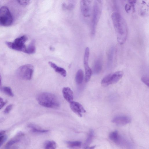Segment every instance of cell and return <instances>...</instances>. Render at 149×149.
I'll list each match as a JSON object with an SVG mask.
<instances>
[{"instance_id":"6da1fadb","label":"cell","mask_w":149,"mask_h":149,"mask_svg":"<svg viewBox=\"0 0 149 149\" xmlns=\"http://www.w3.org/2000/svg\"><path fill=\"white\" fill-rule=\"evenodd\" d=\"M111 18L116 35L117 40L120 44H123L127 38L128 30L126 22L121 15L117 12L113 13Z\"/></svg>"},{"instance_id":"7a4b0ae2","label":"cell","mask_w":149,"mask_h":149,"mask_svg":"<svg viewBox=\"0 0 149 149\" xmlns=\"http://www.w3.org/2000/svg\"><path fill=\"white\" fill-rule=\"evenodd\" d=\"M36 100L40 105L45 107L56 109L60 106L59 101L56 96L51 93H41L37 96Z\"/></svg>"},{"instance_id":"3957f363","label":"cell","mask_w":149,"mask_h":149,"mask_svg":"<svg viewBox=\"0 0 149 149\" xmlns=\"http://www.w3.org/2000/svg\"><path fill=\"white\" fill-rule=\"evenodd\" d=\"M102 7L101 1L97 0L94 1L91 23V34L92 36L95 35L97 25L101 15Z\"/></svg>"},{"instance_id":"277c9868","label":"cell","mask_w":149,"mask_h":149,"mask_svg":"<svg viewBox=\"0 0 149 149\" xmlns=\"http://www.w3.org/2000/svg\"><path fill=\"white\" fill-rule=\"evenodd\" d=\"M27 40V37L24 35L16 38L13 42H6V43L12 49L26 53V47L24 44Z\"/></svg>"},{"instance_id":"5b68a950","label":"cell","mask_w":149,"mask_h":149,"mask_svg":"<svg viewBox=\"0 0 149 149\" xmlns=\"http://www.w3.org/2000/svg\"><path fill=\"white\" fill-rule=\"evenodd\" d=\"M34 70L33 65L27 64L20 66L17 70V74L19 78L26 80H30L32 76Z\"/></svg>"},{"instance_id":"8992f818","label":"cell","mask_w":149,"mask_h":149,"mask_svg":"<svg viewBox=\"0 0 149 149\" xmlns=\"http://www.w3.org/2000/svg\"><path fill=\"white\" fill-rule=\"evenodd\" d=\"M123 75V72L120 71L109 74L102 79L101 81V85L104 87H106L116 84L121 79Z\"/></svg>"},{"instance_id":"52a82bcc","label":"cell","mask_w":149,"mask_h":149,"mask_svg":"<svg viewBox=\"0 0 149 149\" xmlns=\"http://www.w3.org/2000/svg\"><path fill=\"white\" fill-rule=\"evenodd\" d=\"M13 21L12 15L8 8L3 6L0 8V25L8 26L10 25Z\"/></svg>"},{"instance_id":"ba28073f","label":"cell","mask_w":149,"mask_h":149,"mask_svg":"<svg viewBox=\"0 0 149 149\" xmlns=\"http://www.w3.org/2000/svg\"><path fill=\"white\" fill-rule=\"evenodd\" d=\"M89 55V48L87 47L85 50L84 58V63L85 72V80L86 82H88L90 80L92 72L88 65Z\"/></svg>"},{"instance_id":"9c48e42d","label":"cell","mask_w":149,"mask_h":149,"mask_svg":"<svg viewBox=\"0 0 149 149\" xmlns=\"http://www.w3.org/2000/svg\"><path fill=\"white\" fill-rule=\"evenodd\" d=\"M80 9L81 13L84 17H89L91 11V1L81 0L80 2Z\"/></svg>"},{"instance_id":"30bf717a","label":"cell","mask_w":149,"mask_h":149,"mask_svg":"<svg viewBox=\"0 0 149 149\" xmlns=\"http://www.w3.org/2000/svg\"><path fill=\"white\" fill-rule=\"evenodd\" d=\"M70 107L71 110L79 117H81L82 113L86 112L82 106L77 102L73 101L71 102Z\"/></svg>"},{"instance_id":"8fae6325","label":"cell","mask_w":149,"mask_h":149,"mask_svg":"<svg viewBox=\"0 0 149 149\" xmlns=\"http://www.w3.org/2000/svg\"><path fill=\"white\" fill-rule=\"evenodd\" d=\"M24 136V134L21 132L17 134L7 143L5 146V149H10L14 145L19 142Z\"/></svg>"},{"instance_id":"7c38bea8","label":"cell","mask_w":149,"mask_h":149,"mask_svg":"<svg viewBox=\"0 0 149 149\" xmlns=\"http://www.w3.org/2000/svg\"><path fill=\"white\" fill-rule=\"evenodd\" d=\"M131 119L125 116H120L115 117L112 120L113 123L119 125H125L131 122Z\"/></svg>"},{"instance_id":"4fadbf2b","label":"cell","mask_w":149,"mask_h":149,"mask_svg":"<svg viewBox=\"0 0 149 149\" xmlns=\"http://www.w3.org/2000/svg\"><path fill=\"white\" fill-rule=\"evenodd\" d=\"M62 93L63 97L66 101L70 103L73 101V93L70 88L64 87L62 89Z\"/></svg>"},{"instance_id":"5bb4252c","label":"cell","mask_w":149,"mask_h":149,"mask_svg":"<svg viewBox=\"0 0 149 149\" xmlns=\"http://www.w3.org/2000/svg\"><path fill=\"white\" fill-rule=\"evenodd\" d=\"M102 58L100 57L97 58L94 61L93 71L94 74H99L102 69Z\"/></svg>"},{"instance_id":"9a60e30c","label":"cell","mask_w":149,"mask_h":149,"mask_svg":"<svg viewBox=\"0 0 149 149\" xmlns=\"http://www.w3.org/2000/svg\"><path fill=\"white\" fill-rule=\"evenodd\" d=\"M48 64L56 72L59 74L64 77L66 76V72L63 68L58 66L55 63L51 61H49Z\"/></svg>"},{"instance_id":"2e32d148","label":"cell","mask_w":149,"mask_h":149,"mask_svg":"<svg viewBox=\"0 0 149 149\" xmlns=\"http://www.w3.org/2000/svg\"><path fill=\"white\" fill-rule=\"evenodd\" d=\"M115 48L112 46L109 49L107 53V65L108 67H110L113 63L114 54Z\"/></svg>"},{"instance_id":"e0dca14e","label":"cell","mask_w":149,"mask_h":149,"mask_svg":"<svg viewBox=\"0 0 149 149\" xmlns=\"http://www.w3.org/2000/svg\"><path fill=\"white\" fill-rule=\"evenodd\" d=\"M66 143L68 147L70 149H79L81 145V142L78 141H68Z\"/></svg>"},{"instance_id":"ac0fdd59","label":"cell","mask_w":149,"mask_h":149,"mask_svg":"<svg viewBox=\"0 0 149 149\" xmlns=\"http://www.w3.org/2000/svg\"><path fill=\"white\" fill-rule=\"evenodd\" d=\"M109 139L114 143L119 144L120 143V139L118 132L115 131L111 132L109 134Z\"/></svg>"},{"instance_id":"d6986e66","label":"cell","mask_w":149,"mask_h":149,"mask_svg":"<svg viewBox=\"0 0 149 149\" xmlns=\"http://www.w3.org/2000/svg\"><path fill=\"white\" fill-rule=\"evenodd\" d=\"M76 3V1L74 0L68 1L67 3H63L62 5L63 9L64 10L72 9L75 6Z\"/></svg>"},{"instance_id":"ffe728a7","label":"cell","mask_w":149,"mask_h":149,"mask_svg":"<svg viewBox=\"0 0 149 149\" xmlns=\"http://www.w3.org/2000/svg\"><path fill=\"white\" fill-rule=\"evenodd\" d=\"M28 127L31 129V131L33 132L43 133L49 131L48 130L42 129L32 124L29 125Z\"/></svg>"},{"instance_id":"44dd1931","label":"cell","mask_w":149,"mask_h":149,"mask_svg":"<svg viewBox=\"0 0 149 149\" xmlns=\"http://www.w3.org/2000/svg\"><path fill=\"white\" fill-rule=\"evenodd\" d=\"M84 77V72L81 69H79L77 72L75 80L78 84H80L82 83Z\"/></svg>"},{"instance_id":"7402d4cb","label":"cell","mask_w":149,"mask_h":149,"mask_svg":"<svg viewBox=\"0 0 149 149\" xmlns=\"http://www.w3.org/2000/svg\"><path fill=\"white\" fill-rule=\"evenodd\" d=\"M35 41L33 40L26 47V53L28 54H32L34 53L36 51L35 46Z\"/></svg>"},{"instance_id":"603a6c76","label":"cell","mask_w":149,"mask_h":149,"mask_svg":"<svg viewBox=\"0 0 149 149\" xmlns=\"http://www.w3.org/2000/svg\"><path fill=\"white\" fill-rule=\"evenodd\" d=\"M56 143L53 141H47L45 144V149H56Z\"/></svg>"},{"instance_id":"cb8c5ba5","label":"cell","mask_w":149,"mask_h":149,"mask_svg":"<svg viewBox=\"0 0 149 149\" xmlns=\"http://www.w3.org/2000/svg\"><path fill=\"white\" fill-rule=\"evenodd\" d=\"M1 92L4 93L9 96L13 97L14 96L11 88L8 86L2 87Z\"/></svg>"},{"instance_id":"d4e9b609","label":"cell","mask_w":149,"mask_h":149,"mask_svg":"<svg viewBox=\"0 0 149 149\" xmlns=\"http://www.w3.org/2000/svg\"><path fill=\"white\" fill-rule=\"evenodd\" d=\"M93 131L92 130H91L89 133L88 138L85 142V145H86V146H88V145H89L91 142L93 137Z\"/></svg>"},{"instance_id":"484cf974","label":"cell","mask_w":149,"mask_h":149,"mask_svg":"<svg viewBox=\"0 0 149 149\" xmlns=\"http://www.w3.org/2000/svg\"><path fill=\"white\" fill-rule=\"evenodd\" d=\"M141 81L148 87L149 86V79L148 78L146 77L143 76L141 78Z\"/></svg>"},{"instance_id":"4316f807","label":"cell","mask_w":149,"mask_h":149,"mask_svg":"<svg viewBox=\"0 0 149 149\" xmlns=\"http://www.w3.org/2000/svg\"><path fill=\"white\" fill-rule=\"evenodd\" d=\"M13 105L10 104L8 105L4 111V113L5 114H7L9 113L13 108Z\"/></svg>"},{"instance_id":"83f0119b","label":"cell","mask_w":149,"mask_h":149,"mask_svg":"<svg viewBox=\"0 0 149 149\" xmlns=\"http://www.w3.org/2000/svg\"><path fill=\"white\" fill-rule=\"evenodd\" d=\"M17 1L21 5L23 6H27L30 3L29 0H18Z\"/></svg>"},{"instance_id":"f1b7e54d","label":"cell","mask_w":149,"mask_h":149,"mask_svg":"<svg viewBox=\"0 0 149 149\" xmlns=\"http://www.w3.org/2000/svg\"><path fill=\"white\" fill-rule=\"evenodd\" d=\"M7 138L6 136L4 134L0 136V147L6 141Z\"/></svg>"},{"instance_id":"f546056e","label":"cell","mask_w":149,"mask_h":149,"mask_svg":"<svg viewBox=\"0 0 149 149\" xmlns=\"http://www.w3.org/2000/svg\"><path fill=\"white\" fill-rule=\"evenodd\" d=\"M6 101H4L3 99L0 97V110L6 104Z\"/></svg>"},{"instance_id":"4dcf8cb0","label":"cell","mask_w":149,"mask_h":149,"mask_svg":"<svg viewBox=\"0 0 149 149\" xmlns=\"http://www.w3.org/2000/svg\"><path fill=\"white\" fill-rule=\"evenodd\" d=\"M96 147V146H86L85 147L84 149H94Z\"/></svg>"},{"instance_id":"1f68e13d","label":"cell","mask_w":149,"mask_h":149,"mask_svg":"<svg viewBox=\"0 0 149 149\" xmlns=\"http://www.w3.org/2000/svg\"><path fill=\"white\" fill-rule=\"evenodd\" d=\"M1 80H2V78H1V75L0 73V91H1V88L2 87Z\"/></svg>"},{"instance_id":"d6a6232c","label":"cell","mask_w":149,"mask_h":149,"mask_svg":"<svg viewBox=\"0 0 149 149\" xmlns=\"http://www.w3.org/2000/svg\"><path fill=\"white\" fill-rule=\"evenodd\" d=\"M5 132L4 130H0V136L3 135L5 134Z\"/></svg>"}]
</instances>
